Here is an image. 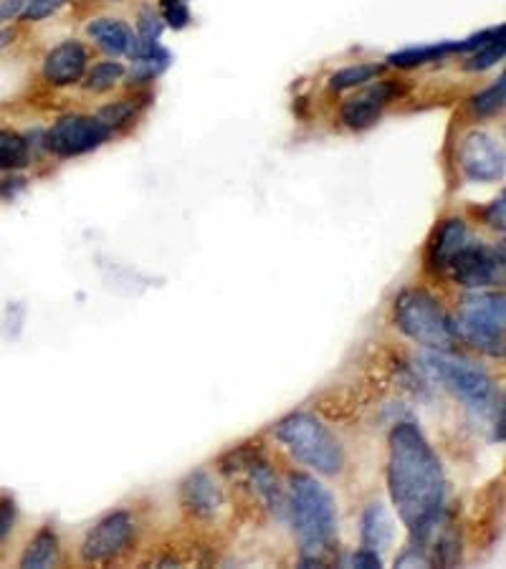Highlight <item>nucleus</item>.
<instances>
[{"label": "nucleus", "mask_w": 506, "mask_h": 569, "mask_svg": "<svg viewBox=\"0 0 506 569\" xmlns=\"http://www.w3.org/2000/svg\"><path fill=\"white\" fill-rule=\"evenodd\" d=\"M18 506L13 499H0V547L6 544V539L11 537L13 527H16Z\"/></svg>", "instance_id": "nucleus-32"}, {"label": "nucleus", "mask_w": 506, "mask_h": 569, "mask_svg": "<svg viewBox=\"0 0 506 569\" xmlns=\"http://www.w3.org/2000/svg\"><path fill=\"white\" fill-rule=\"evenodd\" d=\"M28 188V180L23 178L21 172H6V178L0 180V200L13 203V200L21 198Z\"/></svg>", "instance_id": "nucleus-30"}, {"label": "nucleus", "mask_w": 506, "mask_h": 569, "mask_svg": "<svg viewBox=\"0 0 506 569\" xmlns=\"http://www.w3.org/2000/svg\"><path fill=\"white\" fill-rule=\"evenodd\" d=\"M446 274L466 291L496 289L504 284V246L486 241H469L451 258Z\"/></svg>", "instance_id": "nucleus-8"}, {"label": "nucleus", "mask_w": 506, "mask_h": 569, "mask_svg": "<svg viewBox=\"0 0 506 569\" xmlns=\"http://www.w3.org/2000/svg\"><path fill=\"white\" fill-rule=\"evenodd\" d=\"M89 66H92V54L87 46L76 38H66L44 56L41 79L51 89H69V86H79L84 81Z\"/></svg>", "instance_id": "nucleus-12"}, {"label": "nucleus", "mask_w": 506, "mask_h": 569, "mask_svg": "<svg viewBox=\"0 0 506 569\" xmlns=\"http://www.w3.org/2000/svg\"><path fill=\"white\" fill-rule=\"evenodd\" d=\"M243 473H246L248 481L253 484L256 494H259L261 499H264V504L269 506L271 514L284 519V516L289 514V499H286L284 486L279 484V478H276V473L271 471L269 463L264 461V456L259 453V456L253 458V461L243 468Z\"/></svg>", "instance_id": "nucleus-16"}, {"label": "nucleus", "mask_w": 506, "mask_h": 569, "mask_svg": "<svg viewBox=\"0 0 506 569\" xmlns=\"http://www.w3.org/2000/svg\"><path fill=\"white\" fill-rule=\"evenodd\" d=\"M420 362H423V372L433 382L458 395L469 408L479 410V413H491L494 418H504L501 400L496 403L494 382L481 367L458 360L453 357V352H428Z\"/></svg>", "instance_id": "nucleus-5"}, {"label": "nucleus", "mask_w": 506, "mask_h": 569, "mask_svg": "<svg viewBox=\"0 0 506 569\" xmlns=\"http://www.w3.org/2000/svg\"><path fill=\"white\" fill-rule=\"evenodd\" d=\"M124 76H127V66L117 59H107L89 66L81 86H84V92L89 94H109L114 92L119 84H124Z\"/></svg>", "instance_id": "nucleus-22"}, {"label": "nucleus", "mask_w": 506, "mask_h": 569, "mask_svg": "<svg viewBox=\"0 0 506 569\" xmlns=\"http://www.w3.org/2000/svg\"><path fill=\"white\" fill-rule=\"evenodd\" d=\"M453 56V43L451 41H441V43H428V46H410V49H400L395 54H390L388 66L393 69H420V66L428 64H438V61L448 59Z\"/></svg>", "instance_id": "nucleus-18"}, {"label": "nucleus", "mask_w": 506, "mask_h": 569, "mask_svg": "<svg viewBox=\"0 0 506 569\" xmlns=\"http://www.w3.org/2000/svg\"><path fill=\"white\" fill-rule=\"evenodd\" d=\"M180 504L195 519H213L223 509V489L208 471H193L180 484Z\"/></svg>", "instance_id": "nucleus-13"}, {"label": "nucleus", "mask_w": 506, "mask_h": 569, "mask_svg": "<svg viewBox=\"0 0 506 569\" xmlns=\"http://www.w3.org/2000/svg\"><path fill=\"white\" fill-rule=\"evenodd\" d=\"M484 223L496 233H504L506 228V198L504 193L499 195L496 200H491L489 205L484 208Z\"/></svg>", "instance_id": "nucleus-31"}, {"label": "nucleus", "mask_w": 506, "mask_h": 569, "mask_svg": "<svg viewBox=\"0 0 506 569\" xmlns=\"http://www.w3.org/2000/svg\"><path fill=\"white\" fill-rule=\"evenodd\" d=\"M385 71V64H355V66H345V69L334 71L329 76V89L337 94L350 92V89H362L370 81L380 79Z\"/></svg>", "instance_id": "nucleus-23"}, {"label": "nucleus", "mask_w": 506, "mask_h": 569, "mask_svg": "<svg viewBox=\"0 0 506 569\" xmlns=\"http://www.w3.org/2000/svg\"><path fill=\"white\" fill-rule=\"evenodd\" d=\"M16 36H18V31L13 26L0 28V54H3L8 46H13V43H16Z\"/></svg>", "instance_id": "nucleus-35"}, {"label": "nucleus", "mask_w": 506, "mask_h": 569, "mask_svg": "<svg viewBox=\"0 0 506 569\" xmlns=\"http://www.w3.org/2000/svg\"><path fill=\"white\" fill-rule=\"evenodd\" d=\"M276 438L291 456L319 476H340L345 471V448L317 415H286L276 423Z\"/></svg>", "instance_id": "nucleus-3"}, {"label": "nucleus", "mask_w": 506, "mask_h": 569, "mask_svg": "<svg viewBox=\"0 0 506 569\" xmlns=\"http://www.w3.org/2000/svg\"><path fill=\"white\" fill-rule=\"evenodd\" d=\"M137 524L130 511H112L99 519L81 542V559L89 564L112 562L114 557L130 547L135 539Z\"/></svg>", "instance_id": "nucleus-11"}, {"label": "nucleus", "mask_w": 506, "mask_h": 569, "mask_svg": "<svg viewBox=\"0 0 506 569\" xmlns=\"http://www.w3.org/2000/svg\"><path fill=\"white\" fill-rule=\"evenodd\" d=\"M185 3H188V0H185Z\"/></svg>", "instance_id": "nucleus-37"}, {"label": "nucleus", "mask_w": 506, "mask_h": 569, "mask_svg": "<svg viewBox=\"0 0 506 569\" xmlns=\"http://www.w3.org/2000/svg\"><path fill=\"white\" fill-rule=\"evenodd\" d=\"M504 56H506V38H504V31H501L494 41H489L486 46H481L479 51L466 56L463 69L469 71V74H484V71L499 66L501 61H504Z\"/></svg>", "instance_id": "nucleus-24"}, {"label": "nucleus", "mask_w": 506, "mask_h": 569, "mask_svg": "<svg viewBox=\"0 0 506 569\" xmlns=\"http://www.w3.org/2000/svg\"><path fill=\"white\" fill-rule=\"evenodd\" d=\"M28 3H31V0H0V28L21 21Z\"/></svg>", "instance_id": "nucleus-33"}, {"label": "nucleus", "mask_w": 506, "mask_h": 569, "mask_svg": "<svg viewBox=\"0 0 506 569\" xmlns=\"http://www.w3.org/2000/svg\"><path fill=\"white\" fill-rule=\"evenodd\" d=\"M506 102V76H499L491 86L481 89L479 94L471 97V109L479 119H491L496 114H501Z\"/></svg>", "instance_id": "nucleus-25"}, {"label": "nucleus", "mask_w": 506, "mask_h": 569, "mask_svg": "<svg viewBox=\"0 0 506 569\" xmlns=\"http://www.w3.org/2000/svg\"><path fill=\"white\" fill-rule=\"evenodd\" d=\"M61 557V544H59V534L54 532L51 527L41 529L36 537L28 542L26 552L21 557V567L23 569H49L59 564Z\"/></svg>", "instance_id": "nucleus-19"}, {"label": "nucleus", "mask_w": 506, "mask_h": 569, "mask_svg": "<svg viewBox=\"0 0 506 569\" xmlns=\"http://www.w3.org/2000/svg\"><path fill=\"white\" fill-rule=\"evenodd\" d=\"M135 33L142 41H160L162 33H165V21H162L160 11H155L152 6H142L137 11Z\"/></svg>", "instance_id": "nucleus-27"}, {"label": "nucleus", "mask_w": 506, "mask_h": 569, "mask_svg": "<svg viewBox=\"0 0 506 569\" xmlns=\"http://www.w3.org/2000/svg\"><path fill=\"white\" fill-rule=\"evenodd\" d=\"M388 486L395 511L410 534L446 511V471L415 423H398L390 430Z\"/></svg>", "instance_id": "nucleus-1"}, {"label": "nucleus", "mask_w": 506, "mask_h": 569, "mask_svg": "<svg viewBox=\"0 0 506 569\" xmlns=\"http://www.w3.org/2000/svg\"><path fill=\"white\" fill-rule=\"evenodd\" d=\"M109 3H122V0H109Z\"/></svg>", "instance_id": "nucleus-36"}, {"label": "nucleus", "mask_w": 506, "mask_h": 569, "mask_svg": "<svg viewBox=\"0 0 506 569\" xmlns=\"http://www.w3.org/2000/svg\"><path fill=\"white\" fill-rule=\"evenodd\" d=\"M471 241L469 223L458 218V215H448L438 223V228L433 231L431 246H428V269L433 274H446L451 258L461 251L466 243Z\"/></svg>", "instance_id": "nucleus-14"}, {"label": "nucleus", "mask_w": 506, "mask_h": 569, "mask_svg": "<svg viewBox=\"0 0 506 569\" xmlns=\"http://www.w3.org/2000/svg\"><path fill=\"white\" fill-rule=\"evenodd\" d=\"M352 567H360V569H377L383 567V557L375 552H370V549H360V552L352 557Z\"/></svg>", "instance_id": "nucleus-34"}, {"label": "nucleus", "mask_w": 506, "mask_h": 569, "mask_svg": "<svg viewBox=\"0 0 506 569\" xmlns=\"http://www.w3.org/2000/svg\"><path fill=\"white\" fill-rule=\"evenodd\" d=\"M173 66V54L162 46L157 54L145 56V59H135L132 66L127 69V76H124V84L130 89H142V86H150L152 81L160 79L167 69Z\"/></svg>", "instance_id": "nucleus-21"}, {"label": "nucleus", "mask_w": 506, "mask_h": 569, "mask_svg": "<svg viewBox=\"0 0 506 569\" xmlns=\"http://www.w3.org/2000/svg\"><path fill=\"white\" fill-rule=\"evenodd\" d=\"M112 140V129L97 114H64L44 132V150L59 160H74Z\"/></svg>", "instance_id": "nucleus-7"}, {"label": "nucleus", "mask_w": 506, "mask_h": 569, "mask_svg": "<svg viewBox=\"0 0 506 569\" xmlns=\"http://www.w3.org/2000/svg\"><path fill=\"white\" fill-rule=\"evenodd\" d=\"M456 165L469 183H499L506 170L504 145L486 129H469L456 145Z\"/></svg>", "instance_id": "nucleus-9"}, {"label": "nucleus", "mask_w": 506, "mask_h": 569, "mask_svg": "<svg viewBox=\"0 0 506 569\" xmlns=\"http://www.w3.org/2000/svg\"><path fill=\"white\" fill-rule=\"evenodd\" d=\"M403 81L393 79H380L370 81V84L362 86V92L355 97L345 99L340 107V122L345 124L352 132H365V129L375 127L383 117L385 109L395 102V99L405 97Z\"/></svg>", "instance_id": "nucleus-10"}, {"label": "nucleus", "mask_w": 506, "mask_h": 569, "mask_svg": "<svg viewBox=\"0 0 506 569\" xmlns=\"http://www.w3.org/2000/svg\"><path fill=\"white\" fill-rule=\"evenodd\" d=\"M87 36L92 38L94 46L109 56V59H119L127 54L130 41L135 36V28L122 18L114 16H99L87 23Z\"/></svg>", "instance_id": "nucleus-15"}, {"label": "nucleus", "mask_w": 506, "mask_h": 569, "mask_svg": "<svg viewBox=\"0 0 506 569\" xmlns=\"http://www.w3.org/2000/svg\"><path fill=\"white\" fill-rule=\"evenodd\" d=\"M393 534V516L385 509V504L375 501V504L367 506L365 514H362V549H370V552L383 557L393 544Z\"/></svg>", "instance_id": "nucleus-17"}, {"label": "nucleus", "mask_w": 506, "mask_h": 569, "mask_svg": "<svg viewBox=\"0 0 506 569\" xmlns=\"http://www.w3.org/2000/svg\"><path fill=\"white\" fill-rule=\"evenodd\" d=\"M140 112H142V104L132 97V99H117V102L107 104V107L99 109L97 117L102 119L109 129H112V135H114V132H119V129L130 127Z\"/></svg>", "instance_id": "nucleus-26"}, {"label": "nucleus", "mask_w": 506, "mask_h": 569, "mask_svg": "<svg viewBox=\"0 0 506 569\" xmlns=\"http://www.w3.org/2000/svg\"><path fill=\"white\" fill-rule=\"evenodd\" d=\"M33 150L16 129L0 127V172H23L31 167Z\"/></svg>", "instance_id": "nucleus-20"}, {"label": "nucleus", "mask_w": 506, "mask_h": 569, "mask_svg": "<svg viewBox=\"0 0 506 569\" xmlns=\"http://www.w3.org/2000/svg\"><path fill=\"white\" fill-rule=\"evenodd\" d=\"M160 16L165 21V28H173V31H183L193 23L185 0H160Z\"/></svg>", "instance_id": "nucleus-28"}, {"label": "nucleus", "mask_w": 506, "mask_h": 569, "mask_svg": "<svg viewBox=\"0 0 506 569\" xmlns=\"http://www.w3.org/2000/svg\"><path fill=\"white\" fill-rule=\"evenodd\" d=\"M393 322L405 337L433 352H456L461 342L456 319L443 309L436 296L423 289H405L395 299Z\"/></svg>", "instance_id": "nucleus-4"}, {"label": "nucleus", "mask_w": 506, "mask_h": 569, "mask_svg": "<svg viewBox=\"0 0 506 569\" xmlns=\"http://www.w3.org/2000/svg\"><path fill=\"white\" fill-rule=\"evenodd\" d=\"M66 6H69V0H31L23 11L21 23H44L59 16Z\"/></svg>", "instance_id": "nucleus-29"}, {"label": "nucleus", "mask_w": 506, "mask_h": 569, "mask_svg": "<svg viewBox=\"0 0 506 569\" xmlns=\"http://www.w3.org/2000/svg\"><path fill=\"white\" fill-rule=\"evenodd\" d=\"M504 322L506 306L504 294L491 289H476L461 299L456 327L461 342H469L484 355L504 357Z\"/></svg>", "instance_id": "nucleus-6"}, {"label": "nucleus", "mask_w": 506, "mask_h": 569, "mask_svg": "<svg viewBox=\"0 0 506 569\" xmlns=\"http://www.w3.org/2000/svg\"><path fill=\"white\" fill-rule=\"evenodd\" d=\"M289 516L302 567H327L337 554V504L327 486L309 473L289 478Z\"/></svg>", "instance_id": "nucleus-2"}]
</instances>
